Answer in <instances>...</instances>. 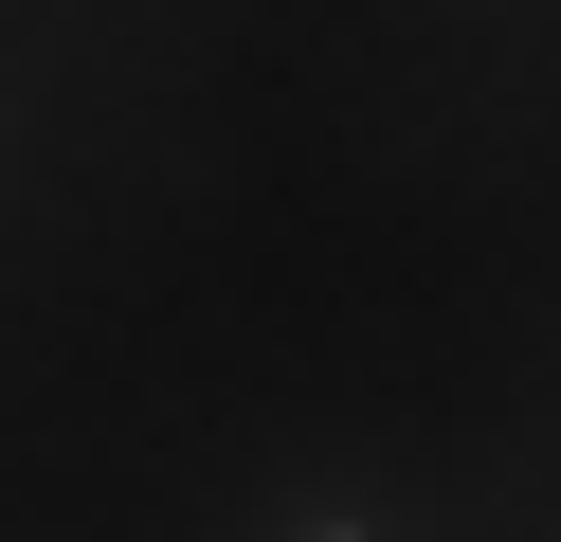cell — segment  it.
Segmentation results:
<instances>
[{
  "label": "cell",
  "mask_w": 561,
  "mask_h": 542,
  "mask_svg": "<svg viewBox=\"0 0 561 542\" xmlns=\"http://www.w3.org/2000/svg\"><path fill=\"white\" fill-rule=\"evenodd\" d=\"M290 542H363V524H290Z\"/></svg>",
  "instance_id": "1"
}]
</instances>
